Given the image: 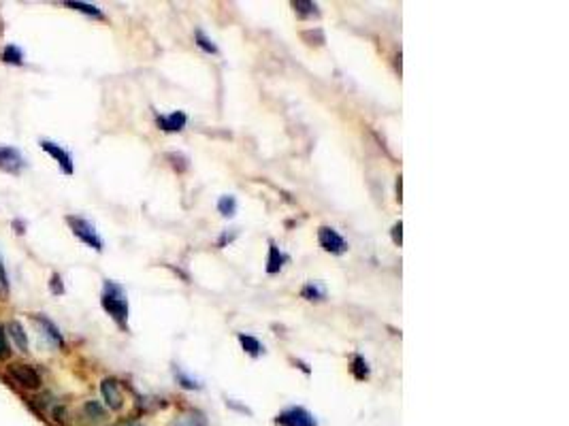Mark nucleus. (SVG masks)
Listing matches in <instances>:
<instances>
[{
  "mask_svg": "<svg viewBox=\"0 0 569 426\" xmlns=\"http://www.w3.org/2000/svg\"><path fill=\"white\" fill-rule=\"evenodd\" d=\"M105 311L120 324L126 326L128 320V301H126V292L120 283L115 281H105V290H103V299H101Z\"/></svg>",
  "mask_w": 569,
  "mask_h": 426,
  "instance_id": "obj_1",
  "label": "nucleus"
},
{
  "mask_svg": "<svg viewBox=\"0 0 569 426\" xmlns=\"http://www.w3.org/2000/svg\"><path fill=\"white\" fill-rule=\"evenodd\" d=\"M288 260V256L283 254L273 241L269 243V260H267V273L269 275H275V273H279L281 271V266H283V262Z\"/></svg>",
  "mask_w": 569,
  "mask_h": 426,
  "instance_id": "obj_10",
  "label": "nucleus"
},
{
  "mask_svg": "<svg viewBox=\"0 0 569 426\" xmlns=\"http://www.w3.org/2000/svg\"><path fill=\"white\" fill-rule=\"evenodd\" d=\"M9 373H11V377H13L20 386H24V388L34 390V388L41 386V375H39L32 367H28V365H11V367H9Z\"/></svg>",
  "mask_w": 569,
  "mask_h": 426,
  "instance_id": "obj_5",
  "label": "nucleus"
},
{
  "mask_svg": "<svg viewBox=\"0 0 569 426\" xmlns=\"http://www.w3.org/2000/svg\"><path fill=\"white\" fill-rule=\"evenodd\" d=\"M177 377H179V382H181V386H184V388H200V384H198L196 380H190V377H188V375H184L181 371L177 373Z\"/></svg>",
  "mask_w": 569,
  "mask_h": 426,
  "instance_id": "obj_25",
  "label": "nucleus"
},
{
  "mask_svg": "<svg viewBox=\"0 0 569 426\" xmlns=\"http://www.w3.org/2000/svg\"><path fill=\"white\" fill-rule=\"evenodd\" d=\"M34 320H37V322H39V324L43 326L45 335L49 337V341H51V343H56V345H60V347L64 345V341H62V335H60V330L56 328V324H53L51 320H47V318H43V316H37Z\"/></svg>",
  "mask_w": 569,
  "mask_h": 426,
  "instance_id": "obj_12",
  "label": "nucleus"
},
{
  "mask_svg": "<svg viewBox=\"0 0 569 426\" xmlns=\"http://www.w3.org/2000/svg\"><path fill=\"white\" fill-rule=\"evenodd\" d=\"M66 222L70 224V228H73L75 237H79V239H82L86 245L94 247L96 252H101V250H103V241H101V237H98L96 228H94V226H92L88 220L70 216V218H66Z\"/></svg>",
  "mask_w": 569,
  "mask_h": 426,
  "instance_id": "obj_2",
  "label": "nucleus"
},
{
  "mask_svg": "<svg viewBox=\"0 0 569 426\" xmlns=\"http://www.w3.org/2000/svg\"><path fill=\"white\" fill-rule=\"evenodd\" d=\"M7 356H9V343H7L3 326H0V359H7Z\"/></svg>",
  "mask_w": 569,
  "mask_h": 426,
  "instance_id": "obj_23",
  "label": "nucleus"
},
{
  "mask_svg": "<svg viewBox=\"0 0 569 426\" xmlns=\"http://www.w3.org/2000/svg\"><path fill=\"white\" fill-rule=\"evenodd\" d=\"M218 211L222 213L224 218H233L235 213H237V198L231 196V194L222 196V198L218 200Z\"/></svg>",
  "mask_w": 569,
  "mask_h": 426,
  "instance_id": "obj_15",
  "label": "nucleus"
},
{
  "mask_svg": "<svg viewBox=\"0 0 569 426\" xmlns=\"http://www.w3.org/2000/svg\"><path fill=\"white\" fill-rule=\"evenodd\" d=\"M277 424L281 426H318L314 415L303 407H290L277 415Z\"/></svg>",
  "mask_w": 569,
  "mask_h": 426,
  "instance_id": "obj_3",
  "label": "nucleus"
},
{
  "mask_svg": "<svg viewBox=\"0 0 569 426\" xmlns=\"http://www.w3.org/2000/svg\"><path fill=\"white\" fill-rule=\"evenodd\" d=\"M173 426H205V418L198 411H190V413L181 415Z\"/></svg>",
  "mask_w": 569,
  "mask_h": 426,
  "instance_id": "obj_17",
  "label": "nucleus"
},
{
  "mask_svg": "<svg viewBox=\"0 0 569 426\" xmlns=\"http://www.w3.org/2000/svg\"><path fill=\"white\" fill-rule=\"evenodd\" d=\"M86 413L94 420V422H101V420H105L107 418V413H105V409L96 403V401H90L88 405H86Z\"/></svg>",
  "mask_w": 569,
  "mask_h": 426,
  "instance_id": "obj_20",
  "label": "nucleus"
},
{
  "mask_svg": "<svg viewBox=\"0 0 569 426\" xmlns=\"http://www.w3.org/2000/svg\"><path fill=\"white\" fill-rule=\"evenodd\" d=\"M0 292H3V295L9 292V281H7V273H5L3 260H0Z\"/></svg>",
  "mask_w": 569,
  "mask_h": 426,
  "instance_id": "obj_24",
  "label": "nucleus"
},
{
  "mask_svg": "<svg viewBox=\"0 0 569 426\" xmlns=\"http://www.w3.org/2000/svg\"><path fill=\"white\" fill-rule=\"evenodd\" d=\"M352 373L357 380H367L369 377V365L363 356H354L352 361Z\"/></svg>",
  "mask_w": 569,
  "mask_h": 426,
  "instance_id": "obj_16",
  "label": "nucleus"
},
{
  "mask_svg": "<svg viewBox=\"0 0 569 426\" xmlns=\"http://www.w3.org/2000/svg\"><path fill=\"white\" fill-rule=\"evenodd\" d=\"M122 426H141V424H136V422H126V424H122Z\"/></svg>",
  "mask_w": 569,
  "mask_h": 426,
  "instance_id": "obj_27",
  "label": "nucleus"
},
{
  "mask_svg": "<svg viewBox=\"0 0 569 426\" xmlns=\"http://www.w3.org/2000/svg\"><path fill=\"white\" fill-rule=\"evenodd\" d=\"M3 60L9 62V64H22V51H20L15 45H9V47H5V51H3Z\"/></svg>",
  "mask_w": 569,
  "mask_h": 426,
  "instance_id": "obj_21",
  "label": "nucleus"
},
{
  "mask_svg": "<svg viewBox=\"0 0 569 426\" xmlns=\"http://www.w3.org/2000/svg\"><path fill=\"white\" fill-rule=\"evenodd\" d=\"M401 228H403V224L401 222H397L395 226H392V241H395V245H401Z\"/></svg>",
  "mask_w": 569,
  "mask_h": 426,
  "instance_id": "obj_26",
  "label": "nucleus"
},
{
  "mask_svg": "<svg viewBox=\"0 0 569 426\" xmlns=\"http://www.w3.org/2000/svg\"><path fill=\"white\" fill-rule=\"evenodd\" d=\"M188 122V115L184 111H173L171 115H160L158 117V126L165 132H179Z\"/></svg>",
  "mask_w": 569,
  "mask_h": 426,
  "instance_id": "obj_8",
  "label": "nucleus"
},
{
  "mask_svg": "<svg viewBox=\"0 0 569 426\" xmlns=\"http://www.w3.org/2000/svg\"><path fill=\"white\" fill-rule=\"evenodd\" d=\"M293 7L301 15H318V7L314 3H305V0H297V3H293Z\"/></svg>",
  "mask_w": 569,
  "mask_h": 426,
  "instance_id": "obj_22",
  "label": "nucleus"
},
{
  "mask_svg": "<svg viewBox=\"0 0 569 426\" xmlns=\"http://www.w3.org/2000/svg\"><path fill=\"white\" fill-rule=\"evenodd\" d=\"M301 297H303V299H307V301H324L326 290H324L322 283H318V281H309V283H305V286H303Z\"/></svg>",
  "mask_w": 569,
  "mask_h": 426,
  "instance_id": "obj_11",
  "label": "nucleus"
},
{
  "mask_svg": "<svg viewBox=\"0 0 569 426\" xmlns=\"http://www.w3.org/2000/svg\"><path fill=\"white\" fill-rule=\"evenodd\" d=\"M318 241H320L322 250H326L331 254H343L347 250V243L343 241V237L337 231L328 228V226H322L318 231Z\"/></svg>",
  "mask_w": 569,
  "mask_h": 426,
  "instance_id": "obj_4",
  "label": "nucleus"
},
{
  "mask_svg": "<svg viewBox=\"0 0 569 426\" xmlns=\"http://www.w3.org/2000/svg\"><path fill=\"white\" fill-rule=\"evenodd\" d=\"M41 148L51 156V158H56L58 160V164H60V169H62V173H66V175H70L73 173V158H70L60 146H56V143H51V141H41Z\"/></svg>",
  "mask_w": 569,
  "mask_h": 426,
  "instance_id": "obj_6",
  "label": "nucleus"
},
{
  "mask_svg": "<svg viewBox=\"0 0 569 426\" xmlns=\"http://www.w3.org/2000/svg\"><path fill=\"white\" fill-rule=\"evenodd\" d=\"M66 7L75 9V11H82L86 15H92V18H101V11L94 5H88V3H75V0H70V3H66Z\"/></svg>",
  "mask_w": 569,
  "mask_h": 426,
  "instance_id": "obj_19",
  "label": "nucleus"
},
{
  "mask_svg": "<svg viewBox=\"0 0 569 426\" xmlns=\"http://www.w3.org/2000/svg\"><path fill=\"white\" fill-rule=\"evenodd\" d=\"M9 333H11V337H13V341H15L18 349L28 351V337H26V333H24L22 324H20V322H9Z\"/></svg>",
  "mask_w": 569,
  "mask_h": 426,
  "instance_id": "obj_14",
  "label": "nucleus"
},
{
  "mask_svg": "<svg viewBox=\"0 0 569 426\" xmlns=\"http://www.w3.org/2000/svg\"><path fill=\"white\" fill-rule=\"evenodd\" d=\"M239 343H241V347L250 354V356H254V359L262 354V343H260L256 337H252V335H243V333H241V335H239Z\"/></svg>",
  "mask_w": 569,
  "mask_h": 426,
  "instance_id": "obj_13",
  "label": "nucleus"
},
{
  "mask_svg": "<svg viewBox=\"0 0 569 426\" xmlns=\"http://www.w3.org/2000/svg\"><path fill=\"white\" fill-rule=\"evenodd\" d=\"M101 392H103V399L105 403L111 407V409H120L122 407V392H120V386L115 380H103L101 384Z\"/></svg>",
  "mask_w": 569,
  "mask_h": 426,
  "instance_id": "obj_7",
  "label": "nucleus"
},
{
  "mask_svg": "<svg viewBox=\"0 0 569 426\" xmlns=\"http://www.w3.org/2000/svg\"><path fill=\"white\" fill-rule=\"evenodd\" d=\"M0 169L18 173L22 169V156L13 148H0Z\"/></svg>",
  "mask_w": 569,
  "mask_h": 426,
  "instance_id": "obj_9",
  "label": "nucleus"
},
{
  "mask_svg": "<svg viewBox=\"0 0 569 426\" xmlns=\"http://www.w3.org/2000/svg\"><path fill=\"white\" fill-rule=\"evenodd\" d=\"M196 45H198L203 51H207V53H218V45L213 43L203 30H196Z\"/></svg>",
  "mask_w": 569,
  "mask_h": 426,
  "instance_id": "obj_18",
  "label": "nucleus"
}]
</instances>
